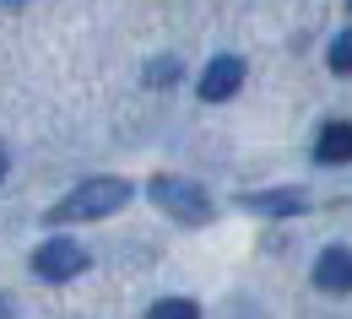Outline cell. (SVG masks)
Here are the masks:
<instances>
[{
  "mask_svg": "<svg viewBox=\"0 0 352 319\" xmlns=\"http://www.w3.org/2000/svg\"><path fill=\"white\" fill-rule=\"evenodd\" d=\"M239 87H244V60H239V54H217V60L201 71V82H195V92H201L206 103H228Z\"/></svg>",
  "mask_w": 352,
  "mask_h": 319,
  "instance_id": "4",
  "label": "cell"
},
{
  "mask_svg": "<svg viewBox=\"0 0 352 319\" xmlns=\"http://www.w3.org/2000/svg\"><path fill=\"white\" fill-rule=\"evenodd\" d=\"M331 71H336V76H352V27L336 33V44H331Z\"/></svg>",
  "mask_w": 352,
  "mask_h": 319,
  "instance_id": "10",
  "label": "cell"
},
{
  "mask_svg": "<svg viewBox=\"0 0 352 319\" xmlns=\"http://www.w3.org/2000/svg\"><path fill=\"white\" fill-rule=\"evenodd\" d=\"M244 206L261 217H298L309 211V195L304 189H255V195H244Z\"/></svg>",
  "mask_w": 352,
  "mask_h": 319,
  "instance_id": "7",
  "label": "cell"
},
{
  "mask_svg": "<svg viewBox=\"0 0 352 319\" xmlns=\"http://www.w3.org/2000/svg\"><path fill=\"white\" fill-rule=\"evenodd\" d=\"M174 82H179V60L174 54H157L146 65V87H174Z\"/></svg>",
  "mask_w": 352,
  "mask_h": 319,
  "instance_id": "9",
  "label": "cell"
},
{
  "mask_svg": "<svg viewBox=\"0 0 352 319\" xmlns=\"http://www.w3.org/2000/svg\"><path fill=\"white\" fill-rule=\"evenodd\" d=\"M347 5H352V0H347Z\"/></svg>",
  "mask_w": 352,
  "mask_h": 319,
  "instance_id": "13",
  "label": "cell"
},
{
  "mask_svg": "<svg viewBox=\"0 0 352 319\" xmlns=\"http://www.w3.org/2000/svg\"><path fill=\"white\" fill-rule=\"evenodd\" d=\"M314 287L320 292H352V249L342 244H331V249H320V260H314Z\"/></svg>",
  "mask_w": 352,
  "mask_h": 319,
  "instance_id": "5",
  "label": "cell"
},
{
  "mask_svg": "<svg viewBox=\"0 0 352 319\" xmlns=\"http://www.w3.org/2000/svg\"><path fill=\"white\" fill-rule=\"evenodd\" d=\"M0 319H16V303H11L6 292H0Z\"/></svg>",
  "mask_w": 352,
  "mask_h": 319,
  "instance_id": "11",
  "label": "cell"
},
{
  "mask_svg": "<svg viewBox=\"0 0 352 319\" xmlns=\"http://www.w3.org/2000/svg\"><path fill=\"white\" fill-rule=\"evenodd\" d=\"M314 163H325V168H342L352 163V119H331L320 141H314Z\"/></svg>",
  "mask_w": 352,
  "mask_h": 319,
  "instance_id": "6",
  "label": "cell"
},
{
  "mask_svg": "<svg viewBox=\"0 0 352 319\" xmlns=\"http://www.w3.org/2000/svg\"><path fill=\"white\" fill-rule=\"evenodd\" d=\"M146 319H201V303L195 298H163L146 309Z\"/></svg>",
  "mask_w": 352,
  "mask_h": 319,
  "instance_id": "8",
  "label": "cell"
},
{
  "mask_svg": "<svg viewBox=\"0 0 352 319\" xmlns=\"http://www.w3.org/2000/svg\"><path fill=\"white\" fill-rule=\"evenodd\" d=\"M131 206V179H82L60 206H49V222H103Z\"/></svg>",
  "mask_w": 352,
  "mask_h": 319,
  "instance_id": "1",
  "label": "cell"
},
{
  "mask_svg": "<svg viewBox=\"0 0 352 319\" xmlns=\"http://www.w3.org/2000/svg\"><path fill=\"white\" fill-rule=\"evenodd\" d=\"M146 195H152V206H163V211H168L174 222H184V228H201V222H212V195H206L195 179L157 174V179L146 184Z\"/></svg>",
  "mask_w": 352,
  "mask_h": 319,
  "instance_id": "2",
  "label": "cell"
},
{
  "mask_svg": "<svg viewBox=\"0 0 352 319\" xmlns=\"http://www.w3.org/2000/svg\"><path fill=\"white\" fill-rule=\"evenodd\" d=\"M87 271V249L76 238H44L33 249V276L38 281H76Z\"/></svg>",
  "mask_w": 352,
  "mask_h": 319,
  "instance_id": "3",
  "label": "cell"
},
{
  "mask_svg": "<svg viewBox=\"0 0 352 319\" xmlns=\"http://www.w3.org/2000/svg\"><path fill=\"white\" fill-rule=\"evenodd\" d=\"M0 179H6V152H0Z\"/></svg>",
  "mask_w": 352,
  "mask_h": 319,
  "instance_id": "12",
  "label": "cell"
}]
</instances>
